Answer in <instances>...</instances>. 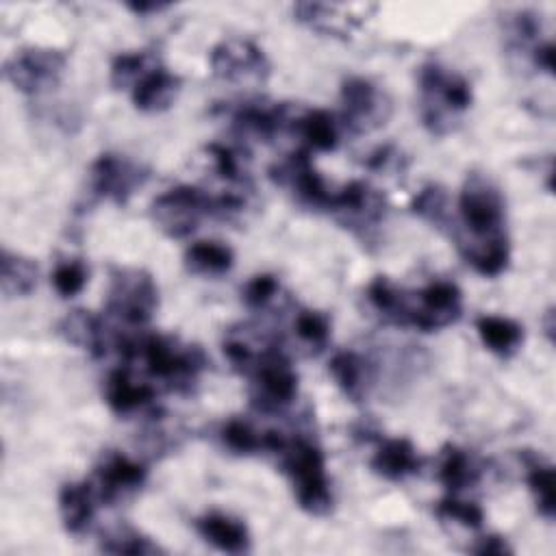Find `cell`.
<instances>
[{"instance_id": "83f0119b", "label": "cell", "mask_w": 556, "mask_h": 556, "mask_svg": "<svg viewBox=\"0 0 556 556\" xmlns=\"http://www.w3.org/2000/svg\"><path fill=\"white\" fill-rule=\"evenodd\" d=\"M367 300L389 324L408 326V295L387 276H376L367 285Z\"/></svg>"}, {"instance_id": "cb8c5ba5", "label": "cell", "mask_w": 556, "mask_h": 556, "mask_svg": "<svg viewBox=\"0 0 556 556\" xmlns=\"http://www.w3.org/2000/svg\"><path fill=\"white\" fill-rule=\"evenodd\" d=\"M304 141L306 150L330 152L339 143V122L324 109H306L293 117L291 126Z\"/></svg>"}, {"instance_id": "52a82bcc", "label": "cell", "mask_w": 556, "mask_h": 556, "mask_svg": "<svg viewBox=\"0 0 556 556\" xmlns=\"http://www.w3.org/2000/svg\"><path fill=\"white\" fill-rule=\"evenodd\" d=\"M243 376L252 380V402L263 410H282L298 395V374L285 352L274 345L254 354Z\"/></svg>"}, {"instance_id": "5b68a950", "label": "cell", "mask_w": 556, "mask_h": 556, "mask_svg": "<svg viewBox=\"0 0 556 556\" xmlns=\"http://www.w3.org/2000/svg\"><path fill=\"white\" fill-rule=\"evenodd\" d=\"M150 215L159 230L172 239L189 237L204 217L217 215L215 195L191 185H178L156 195Z\"/></svg>"}, {"instance_id": "7a4b0ae2", "label": "cell", "mask_w": 556, "mask_h": 556, "mask_svg": "<svg viewBox=\"0 0 556 556\" xmlns=\"http://www.w3.org/2000/svg\"><path fill=\"white\" fill-rule=\"evenodd\" d=\"M471 102V85L463 74L437 61L419 67V115L430 135L445 137L454 132Z\"/></svg>"}, {"instance_id": "b9f144b4", "label": "cell", "mask_w": 556, "mask_h": 556, "mask_svg": "<svg viewBox=\"0 0 556 556\" xmlns=\"http://www.w3.org/2000/svg\"><path fill=\"white\" fill-rule=\"evenodd\" d=\"M167 7H169V2H159V0H152V2H126V9H130L137 15L159 13V11H165Z\"/></svg>"}, {"instance_id": "5bb4252c", "label": "cell", "mask_w": 556, "mask_h": 556, "mask_svg": "<svg viewBox=\"0 0 556 556\" xmlns=\"http://www.w3.org/2000/svg\"><path fill=\"white\" fill-rule=\"evenodd\" d=\"M387 213L384 195L363 180H352L332 193L328 215H332L345 228L365 232L376 228Z\"/></svg>"}, {"instance_id": "60d3db41", "label": "cell", "mask_w": 556, "mask_h": 556, "mask_svg": "<svg viewBox=\"0 0 556 556\" xmlns=\"http://www.w3.org/2000/svg\"><path fill=\"white\" fill-rule=\"evenodd\" d=\"M554 54H556V52H554V43H552V41H539V43L532 48L530 59H532V63H534L536 70L545 72L547 76H554V67H556Z\"/></svg>"}, {"instance_id": "7c38bea8", "label": "cell", "mask_w": 556, "mask_h": 556, "mask_svg": "<svg viewBox=\"0 0 556 556\" xmlns=\"http://www.w3.org/2000/svg\"><path fill=\"white\" fill-rule=\"evenodd\" d=\"M146 180L148 169L124 154L102 152L89 165V191L113 204H126Z\"/></svg>"}, {"instance_id": "603a6c76", "label": "cell", "mask_w": 556, "mask_h": 556, "mask_svg": "<svg viewBox=\"0 0 556 556\" xmlns=\"http://www.w3.org/2000/svg\"><path fill=\"white\" fill-rule=\"evenodd\" d=\"M328 371L348 400L361 402L367 397L371 387V367L358 352H337L328 363Z\"/></svg>"}, {"instance_id": "44dd1931", "label": "cell", "mask_w": 556, "mask_h": 556, "mask_svg": "<svg viewBox=\"0 0 556 556\" xmlns=\"http://www.w3.org/2000/svg\"><path fill=\"white\" fill-rule=\"evenodd\" d=\"M96 502L100 500L91 482H65L59 491V515L63 528L74 536L85 534L93 521Z\"/></svg>"}, {"instance_id": "e0dca14e", "label": "cell", "mask_w": 556, "mask_h": 556, "mask_svg": "<svg viewBox=\"0 0 556 556\" xmlns=\"http://www.w3.org/2000/svg\"><path fill=\"white\" fill-rule=\"evenodd\" d=\"M352 7L345 4H324V2H298L293 7L295 20L308 28L330 35V37H350L354 28L363 24V15H354Z\"/></svg>"}, {"instance_id": "ac0fdd59", "label": "cell", "mask_w": 556, "mask_h": 556, "mask_svg": "<svg viewBox=\"0 0 556 556\" xmlns=\"http://www.w3.org/2000/svg\"><path fill=\"white\" fill-rule=\"evenodd\" d=\"M156 391L148 382H139L128 369L117 367L104 380V402L115 415H132L154 402Z\"/></svg>"}, {"instance_id": "e575fe53", "label": "cell", "mask_w": 556, "mask_h": 556, "mask_svg": "<svg viewBox=\"0 0 556 556\" xmlns=\"http://www.w3.org/2000/svg\"><path fill=\"white\" fill-rule=\"evenodd\" d=\"M222 441L224 445L232 452V454H239V456H250V454H256V452H263V434L265 432H258L254 430L248 421L239 419V417H232L224 424L222 428Z\"/></svg>"}, {"instance_id": "1f68e13d", "label": "cell", "mask_w": 556, "mask_h": 556, "mask_svg": "<svg viewBox=\"0 0 556 556\" xmlns=\"http://www.w3.org/2000/svg\"><path fill=\"white\" fill-rule=\"evenodd\" d=\"M450 198H447V191L441 187V185H426L410 202V211L424 219V222H430L432 226L437 228H445L447 222H450Z\"/></svg>"}, {"instance_id": "d4e9b609", "label": "cell", "mask_w": 556, "mask_h": 556, "mask_svg": "<svg viewBox=\"0 0 556 556\" xmlns=\"http://www.w3.org/2000/svg\"><path fill=\"white\" fill-rule=\"evenodd\" d=\"M476 330L484 348L500 358H510L523 343V326L510 317L482 315L476 319Z\"/></svg>"}, {"instance_id": "484cf974", "label": "cell", "mask_w": 556, "mask_h": 556, "mask_svg": "<svg viewBox=\"0 0 556 556\" xmlns=\"http://www.w3.org/2000/svg\"><path fill=\"white\" fill-rule=\"evenodd\" d=\"M185 267L195 276H224L235 265V252L219 241H195L185 250Z\"/></svg>"}, {"instance_id": "ffe728a7", "label": "cell", "mask_w": 556, "mask_h": 556, "mask_svg": "<svg viewBox=\"0 0 556 556\" xmlns=\"http://www.w3.org/2000/svg\"><path fill=\"white\" fill-rule=\"evenodd\" d=\"M198 534L226 554H245L250 552V530L248 526L226 513H206L195 519Z\"/></svg>"}, {"instance_id": "d6a6232c", "label": "cell", "mask_w": 556, "mask_h": 556, "mask_svg": "<svg viewBox=\"0 0 556 556\" xmlns=\"http://www.w3.org/2000/svg\"><path fill=\"white\" fill-rule=\"evenodd\" d=\"M100 549L106 554H130V556H156V554L165 552L150 536H146L137 530H130V528H122V530L104 536L100 543Z\"/></svg>"}, {"instance_id": "9c48e42d", "label": "cell", "mask_w": 556, "mask_h": 556, "mask_svg": "<svg viewBox=\"0 0 556 556\" xmlns=\"http://www.w3.org/2000/svg\"><path fill=\"white\" fill-rule=\"evenodd\" d=\"M391 111L389 96L369 78L350 76L341 83V124L352 135H367L382 128Z\"/></svg>"}, {"instance_id": "f546056e", "label": "cell", "mask_w": 556, "mask_h": 556, "mask_svg": "<svg viewBox=\"0 0 556 556\" xmlns=\"http://www.w3.org/2000/svg\"><path fill=\"white\" fill-rule=\"evenodd\" d=\"M528 489L534 497V506L539 515L547 521L556 517V473L554 467L541 458H530L528 463Z\"/></svg>"}, {"instance_id": "277c9868", "label": "cell", "mask_w": 556, "mask_h": 556, "mask_svg": "<svg viewBox=\"0 0 556 556\" xmlns=\"http://www.w3.org/2000/svg\"><path fill=\"white\" fill-rule=\"evenodd\" d=\"M135 356L143 358L152 378L165 382V387L176 393H191L206 365V356L198 345H187L163 334H148L139 339Z\"/></svg>"}, {"instance_id": "d6986e66", "label": "cell", "mask_w": 556, "mask_h": 556, "mask_svg": "<svg viewBox=\"0 0 556 556\" xmlns=\"http://www.w3.org/2000/svg\"><path fill=\"white\" fill-rule=\"evenodd\" d=\"M421 465L424 458L417 454L415 445L404 437L382 441L369 460L371 471L391 482H400L408 476L419 473Z\"/></svg>"}, {"instance_id": "f35d334b", "label": "cell", "mask_w": 556, "mask_h": 556, "mask_svg": "<svg viewBox=\"0 0 556 556\" xmlns=\"http://www.w3.org/2000/svg\"><path fill=\"white\" fill-rule=\"evenodd\" d=\"M206 152L211 154L213 159V167L215 172L228 180V182H235V180H241V161H239V154L224 146V143H208L206 146Z\"/></svg>"}, {"instance_id": "8992f818", "label": "cell", "mask_w": 556, "mask_h": 556, "mask_svg": "<svg viewBox=\"0 0 556 556\" xmlns=\"http://www.w3.org/2000/svg\"><path fill=\"white\" fill-rule=\"evenodd\" d=\"M159 306L154 278L141 267H113L106 313L124 324L143 326Z\"/></svg>"}, {"instance_id": "8fae6325", "label": "cell", "mask_w": 556, "mask_h": 556, "mask_svg": "<svg viewBox=\"0 0 556 556\" xmlns=\"http://www.w3.org/2000/svg\"><path fill=\"white\" fill-rule=\"evenodd\" d=\"M269 176L274 178V182L287 187L298 204L317 213H328L334 191L328 189L319 172L313 167L311 150H295L293 154H289V159L274 165L269 169Z\"/></svg>"}, {"instance_id": "836d02e7", "label": "cell", "mask_w": 556, "mask_h": 556, "mask_svg": "<svg viewBox=\"0 0 556 556\" xmlns=\"http://www.w3.org/2000/svg\"><path fill=\"white\" fill-rule=\"evenodd\" d=\"M293 328L298 339L315 352L324 350L330 341V319L319 311H313V308L298 311Z\"/></svg>"}, {"instance_id": "4316f807", "label": "cell", "mask_w": 556, "mask_h": 556, "mask_svg": "<svg viewBox=\"0 0 556 556\" xmlns=\"http://www.w3.org/2000/svg\"><path fill=\"white\" fill-rule=\"evenodd\" d=\"M437 478L452 495H458L460 491L471 489L478 482L480 469L476 467V463L465 450L456 445H445L441 450Z\"/></svg>"}, {"instance_id": "6da1fadb", "label": "cell", "mask_w": 556, "mask_h": 556, "mask_svg": "<svg viewBox=\"0 0 556 556\" xmlns=\"http://www.w3.org/2000/svg\"><path fill=\"white\" fill-rule=\"evenodd\" d=\"M458 213L463 226L452 232L465 263L484 278L504 274L510 261V245L500 187L486 174L471 172L458 195Z\"/></svg>"}, {"instance_id": "30bf717a", "label": "cell", "mask_w": 556, "mask_h": 556, "mask_svg": "<svg viewBox=\"0 0 556 556\" xmlns=\"http://www.w3.org/2000/svg\"><path fill=\"white\" fill-rule=\"evenodd\" d=\"M208 63L215 78L237 85H263L269 76L265 52L250 39H224L211 54Z\"/></svg>"}, {"instance_id": "ba28073f", "label": "cell", "mask_w": 556, "mask_h": 556, "mask_svg": "<svg viewBox=\"0 0 556 556\" xmlns=\"http://www.w3.org/2000/svg\"><path fill=\"white\" fill-rule=\"evenodd\" d=\"M67 56L56 48L30 46L4 61V78L26 96H39L54 89L65 72Z\"/></svg>"}, {"instance_id": "7bdbcfd3", "label": "cell", "mask_w": 556, "mask_h": 556, "mask_svg": "<svg viewBox=\"0 0 556 556\" xmlns=\"http://www.w3.org/2000/svg\"><path fill=\"white\" fill-rule=\"evenodd\" d=\"M543 328L549 341H554V330H556V319H554V308H547L543 315Z\"/></svg>"}, {"instance_id": "9a60e30c", "label": "cell", "mask_w": 556, "mask_h": 556, "mask_svg": "<svg viewBox=\"0 0 556 556\" xmlns=\"http://www.w3.org/2000/svg\"><path fill=\"white\" fill-rule=\"evenodd\" d=\"M146 478H148V469L141 463L119 452H109L98 463L96 482L91 484L96 489L98 500L113 506L135 495L146 484Z\"/></svg>"}, {"instance_id": "4fadbf2b", "label": "cell", "mask_w": 556, "mask_h": 556, "mask_svg": "<svg viewBox=\"0 0 556 556\" xmlns=\"http://www.w3.org/2000/svg\"><path fill=\"white\" fill-rule=\"evenodd\" d=\"M417 304L408 300V326L421 332H437L460 319L463 293L450 280H434L413 293Z\"/></svg>"}, {"instance_id": "3957f363", "label": "cell", "mask_w": 556, "mask_h": 556, "mask_svg": "<svg viewBox=\"0 0 556 556\" xmlns=\"http://www.w3.org/2000/svg\"><path fill=\"white\" fill-rule=\"evenodd\" d=\"M282 471L293 484L298 506L315 517H324L332 508L330 480L326 476L324 452L304 437L287 439L276 454Z\"/></svg>"}, {"instance_id": "f1b7e54d", "label": "cell", "mask_w": 556, "mask_h": 556, "mask_svg": "<svg viewBox=\"0 0 556 556\" xmlns=\"http://www.w3.org/2000/svg\"><path fill=\"white\" fill-rule=\"evenodd\" d=\"M0 282H2V293L7 298L28 295L37 287L35 261L4 248L0 256Z\"/></svg>"}, {"instance_id": "4dcf8cb0", "label": "cell", "mask_w": 556, "mask_h": 556, "mask_svg": "<svg viewBox=\"0 0 556 556\" xmlns=\"http://www.w3.org/2000/svg\"><path fill=\"white\" fill-rule=\"evenodd\" d=\"M154 65H159V59L154 52L137 50V52H122L111 63V85L115 89H132L135 83Z\"/></svg>"}, {"instance_id": "8d00e7d4", "label": "cell", "mask_w": 556, "mask_h": 556, "mask_svg": "<svg viewBox=\"0 0 556 556\" xmlns=\"http://www.w3.org/2000/svg\"><path fill=\"white\" fill-rule=\"evenodd\" d=\"M437 517L445 519V521H456L465 528H480L482 521H484V510L476 504V502H465V500H458L456 495H447L443 497L437 508H434Z\"/></svg>"}, {"instance_id": "ab89813d", "label": "cell", "mask_w": 556, "mask_h": 556, "mask_svg": "<svg viewBox=\"0 0 556 556\" xmlns=\"http://www.w3.org/2000/svg\"><path fill=\"white\" fill-rule=\"evenodd\" d=\"M473 554H480V556H504V554H513V547L508 545V541L500 534H486L482 536L473 547H471Z\"/></svg>"}, {"instance_id": "7402d4cb", "label": "cell", "mask_w": 556, "mask_h": 556, "mask_svg": "<svg viewBox=\"0 0 556 556\" xmlns=\"http://www.w3.org/2000/svg\"><path fill=\"white\" fill-rule=\"evenodd\" d=\"M59 334L67 343L87 350L93 356H102L109 348V334L102 321L91 311L85 308H74L72 313H67L59 321Z\"/></svg>"}, {"instance_id": "d590c367", "label": "cell", "mask_w": 556, "mask_h": 556, "mask_svg": "<svg viewBox=\"0 0 556 556\" xmlns=\"http://www.w3.org/2000/svg\"><path fill=\"white\" fill-rule=\"evenodd\" d=\"M89 280V269L83 258H63L52 269V287L61 298L78 295Z\"/></svg>"}, {"instance_id": "74e56055", "label": "cell", "mask_w": 556, "mask_h": 556, "mask_svg": "<svg viewBox=\"0 0 556 556\" xmlns=\"http://www.w3.org/2000/svg\"><path fill=\"white\" fill-rule=\"evenodd\" d=\"M278 289H280V285H278L276 276L258 274L245 282L241 295H243V302L248 308H263L276 298Z\"/></svg>"}, {"instance_id": "2e32d148", "label": "cell", "mask_w": 556, "mask_h": 556, "mask_svg": "<svg viewBox=\"0 0 556 556\" xmlns=\"http://www.w3.org/2000/svg\"><path fill=\"white\" fill-rule=\"evenodd\" d=\"M180 87V76L159 63L135 83V87L130 89V100L135 109L143 113H163L176 102Z\"/></svg>"}]
</instances>
